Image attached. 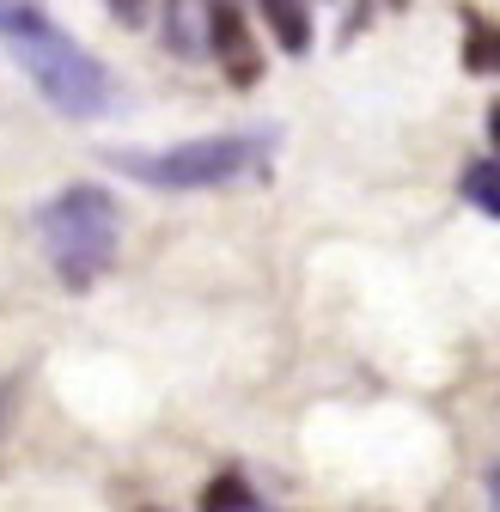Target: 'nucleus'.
Instances as JSON below:
<instances>
[{"label": "nucleus", "instance_id": "nucleus-7", "mask_svg": "<svg viewBox=\"0 0 500 512\" xmlns=\"http://www.w3.org/2000/svg\"><path fill=\"white\" fill-rule=\"evenodd\" d=\"M464 68L500 74V25H488L482 13H464Z\"/></svg>", "mask_w": 500, "mask_h": 512}, {"label": "nucleus", "instance_id": "nucleus-2", "mask_svg": "<svg viewBox=\"0 0 500 512\" xmlns=\"http://www.w3.org/2000/svg\"><path fill=\"white\" fill-rule=\"evenodd\" d=\"M37 232H43L55 281L68 293L98 287L122 256V208L104 183H68L61 196H49L37 208Z\"/></svg>", "mask_w": 500, "mask_h": 512}, {"label": "nucleus", "instance_id": "nucleus-9", "mask_svg": "<svg viewBox=\"0 0 500 512\" xmlns=\"http://www.w3.org/2000/svg\"><path fill=\"white\" fill-rule=\"evenodd\" d=\"M202 512H257V494H250V482H244L238 470H226V476H214V482H208Z\"/></svg>", "mask_w": 500, "mask_h": 512}, {"label": "nucleus", "instance_id": "nucleus-11", "mask_svg": "<svg viewBox=\"0 0 500 512\" xmlns=\"http://www.w3.org/2000/svg\"><path fill=\"white\" fill-rule=\"evenodd\" d=\"M31 7H37V0H0V31H7L19 13H31Z\"/></svg>", "mask_w": 500, "mask_h": 512}, {"label": "nucleus", "instance_id": "nucleus-10", "mask_svg": "<svg viewBox=\"0 0 500 512\" xmlns=\"http://www.w3.org/2000/svg\"><path fill=\"white\" fill-rule=\"evenodd\" d=\"M104 7H110L116 25H147V7H153V0H104Z\"/></svg>", "mask_w": 500, "mask_h": 512}, {"label": "nucleus", "instance_id": "nucleus-5", "mask_svg": "<svg viewBox=\"0 0 500 512\" xmlns=\"http://www.w3.org/2000/svg\"><path fill=\"white\" fill-rule=\"evenodd\" d=\"M208 31H214V0H165V49L196 61L208 55Z\"/></svg>", "mask_w": 500, "mask_h": 512}, {"label": "nucleus", "instance_id": "nucleus-8", "mask_svg": "<svg viewBox=\"0 0 500 512\" xmlns=\"http://www.w3.org/2000/svg\"><path fill=\"white\" fill-rule=\"evenodd\" d=\"M458 189H464V202H470V208H482L488 220H500V159H476V165H464Z\"/></svg>", "mask_w": 500, "mask_h": 512}, {"label": "nucleus", "instance_id": "nucleus-4", "mask_svg": "<svg viewBox=\"0 0 500 512\" xmlns=\"http://www.w3.org/2000/svg\"><path fill=\"white\" fill-rule=\"evenodd\" d=\"M208 55L226 68L232 86H250L263 74V55H257V37H250L244 13L232 7V0H214V31H208Z\"/></svg>", "mask_w": 500, "mask_h": 512}, {"label": "nucleus", "instance_id": "nucleus-1", "mask_svg": "<svg viewBox=\"0 0 500 512\" xmlns=\"http://www.w3.org/2000/svg\"><path fill=\"white\" fill-rule=\"evenodd\" d=\"M0 49L19 61L25 80L37 86V98L55 104L61 116L98 122V116L116 110V80H110V68H104V61H98L68 25H55V19L43 13V0L0 31Z\"/></svg>", "mask_w": 500, "mask_h": 512}, {"label": "nucleus", "instance_id": "nucleus-13", "mask_svg": "<svg viewBox=\"0 0 500 512\" xmlns=\"http://www.w3.org/2000/svg\"><path fill=\"white\" fill-rule=\"evenodd\" d=\"M488 128H494V147H500V104H488ZM500 159V153H494Z\"/></svg>", "mask_w": 500, "mask_h": 512}, {"label": "nucleus", "instance_id": "nucleus-6", "mask_svg": "<svg viewBox=\"0 0 500 512\" xmlns=\"http://www.w3.org/2000/svg\"><path fill=\"white\" fill-rule=\"evenodd\" d=\"M257 7H263L275 43H281L287 55H305V49H311V37H318V31H311V7H305V0H257Z\"/></svg>", "mask_w": 500, "mask_h": 512}, {"label": "nucleus", "instance_id": "nucleus-15", "mask_svg": "<svg viewBox=\"0 0 500 512\" xmlns=\"http://www.w3.org/2000/svg\"><path fill=\"white\" fill-rule=\"evenodd\" d=\"M147 512H159V506H147Z\"/></svg>", "mask_w": 500, "mask_h": 512}, {"label": "nucleus", "instance_id": "nucleus-12", "mask_svg": "<svg viewBox=\"0 0 500 512\" xmlns=\"http://www.w3.org/2000/svg\"><path fill=\"white\" fill-rule=\"evenodd\" d=\"M488 512H500V464L488 470Z\"/></svg>", "mask_w": 500, "mask_h": 512}, {"label": "nucleus", "instance_id": "nucleus-14", "mask_svg": "<svg viewBox=\"0 0 500 512\" xmlns=\"http://www.w3.org/2000/svg\"><path fill=\"white\" fill-rule=\"evenodd\" d=\"M385 7H397V13H403V7H409V0H385Z\"/></svg>", "mask_w": 500, "mask_h": 512}, {"label": "nucleus", "instance_id": "nucleus-3", "mask_svg": "<svg viewBox=\"0 0 500 512\" xmlns=\"http://www.w3.org/2000/svg\"><path fill=\"white\" fill-rule=\"evenodd\" d=\"M275 159V135L269 128H250V135H196L159 153H104L110 171L135 177L147 189H165V196H190V189H226L244 177H269Z\"/></svg>", "mask_w": 500, "mask_h": 512}]
</instances>
